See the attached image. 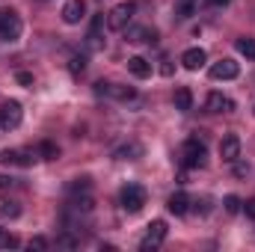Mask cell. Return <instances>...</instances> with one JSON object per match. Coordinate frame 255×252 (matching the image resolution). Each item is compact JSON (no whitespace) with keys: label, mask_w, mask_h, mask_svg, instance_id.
Masks as SVG:
<instances>
[{"label":"cell","mask_w":255,"mask_h":252,"mask_svg":"<svg viewBox=\"0 0 255 252\" xmlns=\"http://www.w3.org/2000/svg\"><path fill=\"white\" fill-rule=\"evenodd\" d=\"M223 205H226V211H229V214H241V211H244V202H241L238 196H226V199H223Z\"/></svg>","instance_id":"7402d4cb"},{"label":"cell","mask_w":255,"mask_h":252,"mask_svg":"<svg viewBox=\"0 0 255 252\" xmlns=\"http://www.w3.org/2000/svg\"><path fill=\"white\" fill-rule=\"evenodd\" d=\"M136 154H142V145H136V142H130V145H125V148H119V151H116V157H119V160H133Z\"/></svg>","instance_id":"d6986e66"},{"label":"cell","mask_w":255,"mask_h":252,"mask_svg":"<svg viewBox=\"0 0 255 252\" xmlns=\"http://www.w3.org/2000/svg\"><path fill=\"white\" fill-rule=\"evenodd\" d=\"M128 71H130L133 77L145 80V77H151V63H148L145 57H130V60H128Z\"/></svg>","instance_id":"5bb4252c"},{"label":"cell","mask_w":255,"mask_h":252,"mask_svg":"<svg viewBox=\"0 0 255 252\" xmlns=\"http://www.w3.org/2000/svg\"><path fill=\"white\" fill-rule=\"evenodd\" d=\"M36 151H39L45 160H57V157H60V148H57L54 142H48V139H45V142H39V148H36Z\"/></svg>","instance_id":"ac0fdd59"},{"label":"cell","mask_w":255,"mask_h":252,"mask_svg":"<svg viewBox=\"0 0 255 252\" xmlns=\"http://www.w3.org/2000/svg\"><path fill=\"white\" fill-rule=\"evenodd\" d=\"M21 30H24L21 18H18L12 9L3 12V18H0V42H18V39H21Z\"/></svg>","instance_id":"3957f363"},{"label":"cell","mask_w":255,"mask_h":252,"mask_svg":"<svg viewBox=\"0 0 255 252\" xmlns=\"http://www.w3.org/2000/svg\"><path fill=\"white\" fill-rule=\"evenodd\" d=\"M18 214H21V208H18L15 202H3V205H0V217H6V220H15Z\"/></svg>","instance_id":"603a6c76"},{"label":"cell","mask_w":255,"mask_h":252,"mask_svg":"<svg viewBox=\"0 0 255 252\" xmlns=\"http://www.w3.org/2000/svg\"><path fill=\"white\" fill-rule=\"evenodd\" d=\"M238 51H241L247 60H255V39H247V36L238 39Z\"/></svg>","instance_id":"ffe728a7"},{"label":"cell","mask_w":255,"mask_h":252,"mask_svg":"<svg viewBox=\"0 0 255 252\" xmlns=\"http://www.w3.org/2000/svg\"><path fill=\"white\" fill-rule=\"evenodd\" d=\"M166 208H169V214H175V217H184V214L190 211V196H187L184 190H178V193H172V196H169Z\"/></svg>","instance_id":"8fae6325"},{"label":"cell","mask_w":255,"mask_h":252,"mask_svg":"<svg viewBox=\"0 0 255 252\" xmlns=\"http://www.w3.org/2000/svg\"><path fill=\"white\" fill-rule=\"evenodd\" d=\"M172 101H175V110L187 113V110L193 107V92L187 89V86H178V89H175V98H172Z\"/></svg>","instance_id":"2e32d148"},{"label":"cell","mask_w":255,"mask_h":252,"mask_svg":"<svg viewBox=\"0 0 255 252\" xmlns=\"http://www.w3.org/2000/svg\"><path fill=\"white\" fill-rule=\"evenodd\" d=\"M101 27H104V18H101V15H95V18H92V27H89V36H86L92 51H101V48H104V36H101Z\"/></svg>","instance_id":"4fadbf2b"},{"label":"cell","mask_w":255,"mask_h":252,"mask_svg":"<svg viewBox=\"0 0 255 252\" xmlns=\"http://www.w3.org/2000/svg\"><path fill=\"white\" fill-rule=\"evenodd\" d=\"M205 107H208V113H232L235 110V101L226 98L223 92H211L208 101H205Z\"/></svg>","instance_id":"30bf717a"},{"label":"cell","mask_w":255,"mask_h":252,"mask_svg":"<svg viewBox=\"0 0 255 252\" xmlns=\"http://www.w3.org/2000/svg\"><path fill=\"white\" fill-rule=\"evenodd\" d=\"M107 92L116 95V98H122V101H125V98H133V89H130V86H113V83H107Z\"/></svg>","instance_id":"44dd1931"},{"label":"cell","mask_w":255,"mask_h":252,"mask_svg":"<svg viewBox=\"0 0 255 252\" xmlns=\"http://www.w3.org/2000/svg\"><path fill=\"white\" fill-rule=\"evenodd\" d=\"M166 223L163 220H151L148 226H145V235H142V241H139V250L148 252V250H157L163 241H166Z\"/></svg>","instance_id":"6da1fadb"},{"label":"cell","mask_w":255,"mask_h":252,"mask_svg":"<svg viewBox=\"0 0 255 252\" xmlns=\"http://www.w3.org/2000/svg\"><path fill=\"white\" fill-rule=\"evenodd\" d=\"M232 0H211V6H229Z\"/></svg>","instance_id":"d6a6232c"},{"label":"cell","mask_w":255,"mask_h":252,"mask_svg":"<svg viewBox=\"0 0 255 252\" xmlns=\"http://www.w3.org/2000/svg\"><path fill=\"white\" fill-rule=\"evenodd\" d=\"M160 74H163V77H172V63H169V60H163V65H160Z\"/></svg>","instance_id":"4dcf8cb0"},{"label":"cell","mask_w":255,"mask_h":252,"mask_svg":"<svg viewBox=\"0 0 255 252\" xmlns=\"http://www.w3.org/2000/svg\"><path fill=\"white\" fill-rule=\"evenodd\" d=\"M125 36H128V42H133V45H139V42H154V39H157V33L148 30V27H125Z\"/></svg>","instance_id":"9a60e30c"},{"label":"cell","mask_w":255,"mask_h":252,"mask_svg":"<svg viewBox=\"0 0 255 252\" xmlns=\"http://www.w3.org/2000/svg\"><path fill=\"white\" fill-rule=\"evenodd\" d=\"M205 60H208V54H205L202 48H190V51L181 54V65H184L187 71H199V68L205 65Z\"/></svg>","instance_id":"7c38bea8"},{"label":"cell","mask_w":255,"mask_h":252,"mask_svg":"<svg viewBox=\"0 0 255 252\" xmlns=\"http://www.w3.org/2000/svg\"><path fill=\"white\" fill-rule=\"evenodd\" d=\"M0 163H3V166H15V163H18V151H15V148H3V151H0Z\"/></svg>","instance_id":"cb8c5ba5"},{"label":"cell","mask_w":255,"mask_h":252,"mask_svg":"<svg viewBox=\"0 0 255 252\" xmlns=\"http://www.w3.org/2000/svg\"><path fill=\"white\" fill-rule=\"evenodd\" d=\"M247 172H250V166L241 163V160H235V175H247Z\"/></svg>","instance_id":"f546056e"},{"label":"cell","mask_w":255,"mask_h":252,"mask_svg":"<svg viewBox=\"0 0 255 252\" xmlns=\"http://www.w3.org/2000/svg\"><path fill=\"white\" fill-rule=\"evenodd\" d=\"M181 163H184L187 169H199V166H205V142H199V139H187L184 148H181Z\"/></svg>","instance_id":"7a4b0ae2"},{"label":"cell","mask_w":255,"mask_h":252,"mask_svg":"<svg viewBox=\"0 0 255 252\" xmlns=\"http://www.w3.org/2000/svg\"><path fill=\"white\" fill-rule=\"evenodd\" d=\"M12 187V178L9 175H0V190H9Z\"/></svg>","instance_id":"1f68e13d"},{"label":"cell","mask_w":255,"mask_h":252,"mask_svg":"<svg viewBox=\"0 0 255 252\" xmlns=\"http://www.w3.org/2000/svg\"><path fill=\"white\" fill-rule=\"evenodd\" d=\"M211 80H235L238 74H241V65L235 63V60H220V63L211 65Z\"/></svg>","instance_id":"52a82bcc"},{"label":"cell","mask_w":255,"mask_h":252,"mask_svg":"<svg viewBox=\"0 0 255 252\" xmlns=\"http://www.w3.org/2000/svg\"><path fill=\"white\" fill-rule=\"evenodd\" d=\"M220 157H223L226 163H235V160L241 157V136H238V133H226V136H223V142H220Z\"/></svg>","instance_id":"ba28073f"},{"label":"cell","mask_w":255,"mask_h":252,"mask_svg":"<svg viewBox=\"0 0 255 252\" xmlns=\"http://www.w3.org/2000/svg\"><path fill=\"white\" fill-rule=\"evenodd\" d=\"M133 12H136L133 3H119V6H113L110 15H107V27H110V30H125L128 24H130V18H133Z\"/></svg>","instance_id":"277c9868"},{"label":"cell","mask_w":255,"mask_h":252,"mask_svg":"<svg viewBox=\"0 0 255 252\" xmlns=\"http://www.w3.org/2000/svg\"><path fill=\"white\" fill-rule=\"evenodd\" d=\"M0 18H3V12H0Z\"/></svg>","instance_id":"836d02e7"},{"label":"cell","mask_w":255,"mask_h":252,"mask_svg":"<svg viewBox=\"0 0 255 252\" xmlns=\"http://www.w3.org/2000/svg\"><path fill=\"white\" fill-rule=\"evenodd\" d=\"M190 15H196V0H175V18L187 21Z\"/></svg>","instance_id":"e0dca14e"},{"label":"cell","mask_w":255,"mask_h":252,"mask_svg":"<svg viewBox=\"0 0 255 252\" xmlns=\"http://www.w3.org/2000/svg\"><path fill=\"white\" fill-rule=\"evenodd\" d=\"M86 18V0H68L63 6V21L65 24H80Z\"/></svg>","instance_id":"9c48e42d"},{"label":"cell","mask_w":255,"mask_h":252,"mask_svg":"<svg viewBox=\"0 0 255 252\" xmlns=\"http://www.w3.org/2000/svg\"><path fill=\"white\" fill-rule=\"evenodd\" d=\"M68 68H71V74H80L86 68V57H71V65Z\"/></svg>","instance_id":"484cf974"},{"label":"cell","mask_w":255,"mask_h":252,"mask_svg":"<svg viewBox=\"0 0 255 252\" xmlns=\"http://www.w3.org/2000/svg\"><path fill=\"white\" fill-rule=\"evenodd\" d=\"M30 250H48V241L45 238H33L30 241Z\"/></svg>","instance_id":"83f0119b"},{"label":"cell","mask_w":255,"mask_h":252,"mask_svg":"<svg viewBox=\"0 0 255 252\" xmlns=\"http://www.w3.org/2000/svg\"><path fill=\"white\" fill-rule=\"evenodd\" d=\"M21 119H24V110H21L18 101H6L0 107V127L3 130H15V127L21 125Z\"/></svg>","instance_id":"8992f818"},{"label":"cell","mask_w":255,"mask_h":252,"mask_svg":"<svg viewBox=\"0 0 255 252\" xmlns=\"http://www.w3.org/2000/svg\"><path fill=\"white\" fill-rule=\"evenodd\" d=\"M244 211H247V217H253V220H255V196L244 202Z\"/></svg>","instance_id":"f1b7e54d"},{"label":"cell","mask_w":255,"mask_h":252,"mask_svg":"<svg viewBox=\"0 0 255 252\" xmlns=\"http://www.w3.org/2000/svg\"><path fill=\"white\" fill-rule=\"evenodd\" d=\"M142 205H145V190L139 187V184L122 187V208H125L128 214H139Z\"/></svg>","instance_id":"5b68a950"},{"label":"cell","mask_w":255,"mask_h":252,"mask_svg":"<svg viewBox=\"0 0 255 252\" xmlns=\"http://www.w3.org/2000/svg\"><path fill=\"white\" fill-rule=\"evenodd\" d=\"M15 80H18L21 86H27V89H33V74H30V71H18V74H15Z\"/></svg>","instance_id":"4316f807"},{"label":"cell","mask_w":255,"mask_h":252,"mask_svg":"<svg viewBox=\"0 0 255 252\" xmlns=\"http://www.w3.org/2000/svg\"><path fill=\"white\" fill-rule=\"evenodd\" d=\"M12 247H18V238L0 229V250H12Z\"/></svg>","instance_id":"d4e9b609"}]
</instances>
